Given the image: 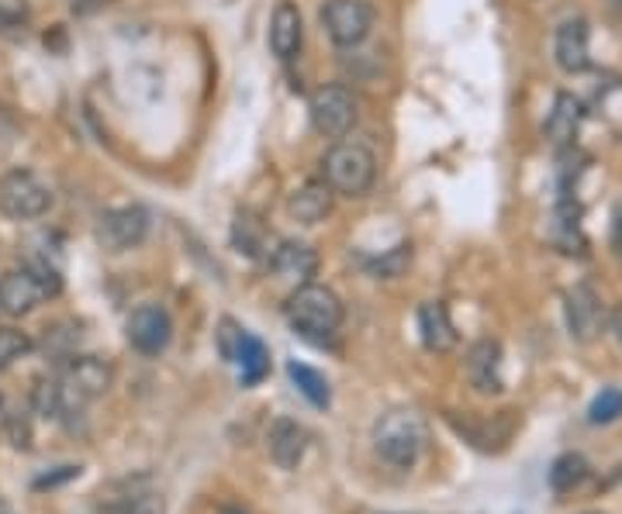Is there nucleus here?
<instances>
[{
	"label": "nucleus",
	"instance_id": "1",
	"mask_svg": "<svg viewBox=\"0 0 622 514\" xmlns=\"http://www.w3.org/2000/svg\"><path fill=\"white\" fill-rule=\"evenodd\" d=\"M429 445V421L411 411V408H395L377 418L374 425V449L384 463L398 470H411Z\"/></svg>",
	"mask_w": 622,
	"mask_h": 514
},
{
	"label": "nucleus",
	"instance_id": "2",
	"mask_svg": "<svg viewBox=\"0 0 622 514\" xmlns=\"http://www.w3.org/2000/svg\"><path fill=\"white\" fill-rule=\"evenodd\" d=\"M287 321L302 339L325 346L343 325V300L322 284H302L287 300Z\"/></svg>",
	"mask_w": 622,
	"mask_h": 514
},
{
	"label": "nucleus",
	"instance_id": "3",
	"mask_svg": "<svg viewBox=\"0 0 622 514\" xmlns=\"http://www.w3.org/2000/svg\"><path fill=\"white\" fill-rule=\"evenodd\" d=\"M322 179L333 194L364 197L377 179V160L360 142H339L322 160Z\"/></svg>",
	"mask_w": 622,
	"mask_h": 514
},
{
	"label": "nucleus",
	"instance_id": "4",
	"mask_svg": "<svg viewBox=\"0 0 622 514\" xmlns=\"http://www.w3.org/2000/svg\"><path fill=\"white\" fill-rule=\"evenodd\" d=\"M59 290H63V277H59L55 266L11 269V274L0 277V311L8 318H21L35 311L45 297H55Z\"/></svg>",
	"mask_w": 622,
	"mask_h": 514
},
{
	"label": "nucleus",
	"instance_id": "5",
	"mask_svg": "<svg viewBox=\"0 0 622 514\" xmlns=\"http://www.w3.org/2000/svg\"><path fill=\"white\" fill-rule=\"evenodd\" d=\"M111 380H114V370L101 356H70L63 377H59V383H63V414L80 411L86 401L108 394Z\"/></svg>",
	"mask_w": 622,
	"mask_h": 514
},
{
	"label": "nucleus",
	"instance_id": "6",
	"mask_svg": "<svg viewBox=\"0 0 622 514\" xmlns=\"http://www.w3.org/2000/svg\"><path fill=\"white\" fill-rule=\"evenodd\" d=\"M49 207H52V191L35 173L14 169L0 179V210H4L8 218L32 222V218H42Z\"/></svg>",
	"mask_w": 622,
	"mask_h": 514
},
{
	"label": "nucleus",
	"instance_id": "7",
	"mask_svg": "<svg viewBox=\"0 0 622 514\" xmlns=\"http://www.w3.org/2000/svg\"><path fill=\"white\" fill-rule=\"evenodd\" d=\"M308 114H312V125L318 135L343 138L353 125H357V97L339 83H325L312 94Z\"/></svg>",
	"mask_w": 622,
	"mask_h": 514
},
{
	"label": "nucleus",
	"instance_id": "8",
	"mask_svg": "<svg viewBox=\"0 0 622 514\" xmlns=\"http://www.w3.org/2000/svg\"><path fill=\"white\" fill-rule=\"evenodd\" d=\"M322 24L339 49L360 45L374 28V4L370 0H325Z\"/></svg>",
	"mask_w": 622,
	"mask_h": 514
},
{
	"label": "nucleus",
	"instance_id": "9",
	"mask_svg": "<svg viewBox=\"0 0 622 514\" xmlns=\"http://www.w3.org/2000/svg\"><path fill=\"white\" fill-rule=\"evenodd\" d=\"M94 235L108 253H129V249L142 246L145 235H150V210L139 204L111 207L98 218Z\"/></svg>",
	"mask_w": 622,
	"mask_h": 514
},
{
	"label": "nucleus",
	"instance_id": "10",
	"mask_svg": "<svg viewBox=\"0 0 622 514\" xmlns=\"http://www.w3.org/2000/svg\"><path fill=\"white\" fill-rule=\"evenodd\" d=\"M125 336H129V346L142 356H160L166 352L170 339H173V321H170V311L163 305H139L132 315H129V325H125Z\"/></svg>",
	"mask_w": 622,
	"mask_h": 514
},
{
	"label": "nucleus",
	"instance_id": "11",
	"mask_svg": "<svg viewBox=\"0 0 622 514\" xmlns=\"http://www.w3.org/2000/svg\"><path fill=\"white\" fill-rule=\"evenodd\" d=\"M564 315H568V328L578 342H595L602 336V328L609 325L602 297L591 290L588 284H578L568 290L564 297Z\"/></svg>",
	"mask_w": 622,
	"mask_h": 514
},
{
	"label": "nucleus",
	"instance_id": "12",
	"mask_svg": "<svg viewBox=\"0 0 622 514\" xmlns=\"http://www.w3.org/2000/svg\"><path fill=\"white\" fill-rule=\"evenodd\" d=\"M271 266L281 280H290V284H308L318 269V253L308 246V241H298V238H284L281 246L271 253Z\"/></svg>",
	"mask_w": 622,
	"mask_h": 514
},
{
	"label": "nucleus",
	"instance_id": "13",
	"mask_svg": "<svg viewBox=\"0 0 622 514\" xmlns=\"http://www.w3.org/2000/svg\"><path fill=\"white\" fill-rule=\"evenodd\" d=\"M118 497L104 504L108 514H163V494L153 487L150 476H135L118 483Z\"/></svg>",
	"mask_w": 622,
	"mask_h": 514
},
{
	"label": "nucleus",
	"instance_id": "14",
	"mask_svg": "<svg viewBox=\"0 0 622 514\" xmlns=\"http://www.w3.org/2000/svg\"><path fill=\"white\" fill-rule=\"evenodd\" d=\"M266 445H271V456L281 470H294L308 452V432L294 418H277L266 432Z\"/></svg>",
	"mask_w": 622,
	"mask_h": 514
},
{
	"label": "nucleus",
	"instance_id": "15",
	"mask_svg": "<svg viewBox=\"0 0 622 514\" xmlns=\"http://www.w3.org/2000/svg\"><path fill=\"white\" fill-rule=\"evenodd\" d=\"M302 42H305V21H302V11L298 4H290V0H281L274 8V18H271V49L277 59H294L302 52Z\"/></svg>",
	"mask_w": 622,
	"mask_h": 514
},
{
	"label": "nucleus",
	"instance_id": "16",
	"mask_svg": "<svg viewBox=\"0 0 622 514\" xmlns=\"http://www.w3.org/2000/svg\"><path fill=\"white\" fill-rule=\"evenodd\" d=\"M467 380L481 394H498L501 390V346L494 339L473 342L467 352Z\"/></svg>",
	"mask_w": 622,
	"mask_h": 514
},
{
	"label": "nucleus",
	"instance_id": "17",
	"mask_svg": "<svg viewBox=\"0 0 622 514\" xmlns=\"http://www.w3.org/2000/svg\"><path fill=\"white\" fill-rule=\"evenodd\" d=\"M557 66L564 73H581L591 63V45H588V24L581 18H571L557 28V42H553Z\"/></svg>",
	"mask_w": 622,
	"mask_h": 514
},
{
	"label": "nucleus",
	"instance_id": "18",
	"mask_svg": "<svg viewBox=\"0 0 622 514\" xmlns=\"http://www.w3.org/2000/svg\"><path fill=\"white\" fill-rule=\"evenodd\" d=\"M333 210V191L325 179H308L298 191L287 197V215L302 225H318L329 218Z\"/></svg>",
	"mask_w": 622,
	"mask_h": 514
},
{
	"label": "nucleus",
	"instance_id": "19",
	"mask_svg": "<svg viewBox=\"0 0 622 514\" xmlns=\"http://www.w3.org/2000/svg\"><path fill=\"white\" fill-rule=\"evenodd\" d=\"M419 331L429 352H450L457 346V328L442 300H426L419 308Z\"/></svg>",
	"mask_w": 622,
	"mask_h": 514
},
{
	"label": "nucleus",
	"instance_id": "20",
	"mask_svg": "<svg viewBox=\"0 0 622 514\" xmlns=\"http://www.w3.org/2000/svg\"><path fill=\"white\" fill-rule=\"evenodd\" d=\"M232 362L239 367V377H243L246 387L259 383L266 373H271V352H266V346L256 336H249V331H243V339H239V346H235Z\"/></svg>",
	"mask_w": 622,
	"mask_h": 514
},
{
	"label": "nucleus",
	"instance_id": "21",
	"mask_svg": "<svg viewBox=\"0 0 622 514\" xmlns=\"http://www.w3.org/2000/svg\"><path fill=\"white\" fill-rule=\"evenodd\" d=\"M578 128H581V104L571 94H560L550 111V121H547V135L557 145H568L578 135Z\"/></svg>",
	"mask_w": 622,
	"mask_h": 514
},
{
	"label": "nucleus",
	"instance_id": "22",
	"mask_svg": "<svg viewBox=\"0 0 622 514\" xmlns=\"http://www.w3.org/2000/svg\"><path fill=\"white\" fill-rule=\"evenodd\" d=\"M588 473H591V466L581 452H564V456H557L550 466V487H553V494H571L588 480Z\"/></svg>",
	"mask_w": 622,
	"mask_h": 514
},
{
	"label": "nucleus",
	"instance_id": "23",
	"mask_svg": "<svg viewBox=\"0 0 622 514\" xmlns=\"http://www.w3.org/2000/svg\"><path fill=\"white\" fill-rule=\"evenodd\" d=\"M232 241H235V249L253 259L266 256V228L253 210H239V218L232 225Z\"/></svg>",
	"mask_w": 622,
	"mask_h": 514
},
{
	"label": "nucleus",
	"instance_id": "24",
	"mask_svg": "<svg viewBox=\"0 0 622 514\" xmlns=\"http://www.w3.org/2000/svg\"><path fill=\"white\" fill-rule=\"evenodd\" d=\"M287 377H290L294 383H298V390H302V394H305L315 408H329L333 390H329V380H325L318 370L305 367V362H290V367H287Z\"/></svg>",
	"mask_w": 622,
	"mask_h": 514
},
{
	"label": "nucleus",
	"instance_id": "25",
	"mask_svg": "<svg viewBox=\"0 0 622 514\" xmlns=\"http://www.w3.org/2000/svg\"><path fill=\"white\" fill-rule=\"evenodd\" d=\"M32 411L39 418H63V383L39 380L32 390Z\"/></svg>",
	"mask_w": 622,
	"mask_h": 514
},
{
	"label": "nucleus",
	"instance_id": "26",
	"mask_svg": "<svg viewBox=\"0 0 622 514\" xmlns=\"http://www.w3.org/2000/svg\"><path fill=\"white\" fill-rule=\"evenodd\" d=\"M77 339H80V328H77V325H52V328H45L42 349H45V356L67 362V359L73 356Z\"/></svg>",
	"mask_w": 622,
	"mask_h": 514
},
{
	"label": "nucleus",
	"instance_id": "27",
	"mask_svg": "<svg viewBox=\"0 0 622 514\" xmlns=\"http://www.w3.org/2000/svg\"><path fill=\"white\" fill-rule=\"evenodd\" d=\"M622 414V390L619 387H605L602 394L591 401L588 408V421L591 425H609V421H615Z\"/></svg>",
	"mask_w": 622,
	"mask_h": 514
},
{
	"label": "nucleus",
	"instance_id": "28",
	"mask_svg": "<svg viewBox=\"0 0 622 514\" xmlns=\"http://www.w3.org/2000/svg\"><path fill=\"white\" fill-rule=\"evenodd\" d=\"M35 349V342L18 328H0V367H11V362L24 359Z\"/></svg>",
	"mask_w": 622,
	"mask_h": 514
},
{
	"label": "nucleus",
	"instance_id": "29",
	"mask_svg": "<svg viewBox=\"0 0 622 514\" xmlns=\"http://www.w3.org/2000/svg\"><path fill=\"white\" fill-rule=\"evenodd\" d=\"M408 259H411V249H408V246H398V253H391L388 259L377 263V274H380V277H398Z\"/></svg>",
	"mask_w": 622,
	"mask_h": 514
},
{
	"label": "nucleus",
	"instance_id": "30",
	"mask_svg": "<svg viewBox=\"0 0 622 514\" xmlns=\"http://www.w3.org/2000/svg\"><path fill=\"white\" fill-rule=\"evenodd\" d=\"M8 435H11L14 449H32V429H28L24 418H18V414L8 418Z\"/></svg>",
	"mask_w": 622,
	"mask_h": 514
},
{
	"label": "nucleus",
	"instance_id": "31",
	"mask_svg": "<svg viewBox=\"0 0 622 514\" xmlns=\"http://www.w3.org/2000/svg\"><path fill=\"white\" fill-rule=\"evenodd\" d=\"M73 476H80V466H59V473H49V476H39V480H35V491L55 487V483L73 480Z\"/></svg>",
	"mask_w": 622,
	"mask_h": 514
},
{
	"label": "nucleus",
	"instance_id": "32",
	"mask_svg": "<svg viewBox=\"0 0 622 514\" xmlns=\"http://www.w3.org/2000/svg\"><path fill=\"white\" fill-rule=\"evenodd\" d=\"M24 18V0H0V21L14 24Z\"/></svg>",
	"mask_w": 622,
	"mask_h": 514
},
{
	"label": "nucleus",
	"instance_id": "33",
	"mask_svg": "<svg viewBox=\"0 0 622 514\" xmlns=\"http://www.w3.org/2000/svg\"><path fill=\"white\" fill-rule=\"evenodd\" d=\"M104 4H111V0H73L77 11H98V8H104Z\"/></svg>",
	"mask_w": 622,
	"mask_h": 514
},
{
	"label": "nucleus",
	"instance_id": "34",
	"mask_svg": "<svg viewBox=\"0 0 622 514\" xmlns=\"http://www.w3.org/2000/svg\"><path fill=\"white\" fill-rule=\"evenodd\" d=\"M609 325H612V331H615V339L622 342V305L612 311V318H609Z\"/></svg>",
	"mask_w": 622,
	"mask_h": 514
},
{
	"label": "nucleus",
	"instance_id": "35",
	"mask_svg": "<svg viewBox=\"0 0 622 514\" xmlns=\"http://www.w3.org/2000/svg\"><path fill=\"white\" fill-rule=\"evenodd\" d=\"M615 246H622V207H619V215H615Z\"/></svg>",
	"mask_w": 622,
	"mask_h": 514
},
{
	"label": "nucleus",
	"instance_id": "36",
	"mask_svg": "<svg viewBox=\"0 0 622 514\" xmlns=\"http://www.w3.org/2000/svg\"><path fill=\"white\" fill-rule=\"evenodd\" d=\"M605 4H609L612 14H622V0H605Z\"/></svg>",
	"mask_w": 622,
	"mask_h": 514
},
{
	"label": "nucleus",
	"instance_id": "37",
	"mask_svg": "<svg viewBox=\"0 0 622 514\" xmlns=\"http://www.w3.org/2000/svg\"><path fill=\"white\" fill-rule=\"evenodd\" d=\"M0 514H14V507L8 501H0Z\"/></svg>",
	"mask_w": 622,
	"mask_h": 514
},
{
	"label": "nucleus",
	"instance_id": "38",
	"mask_svg": "<svg viewBox=\"0 0 622 514\" xmlns=\"http://www.w3.org/2000/svg\"><path fill=\"white\" fill-rule=\"evenodd\" d=\"M222 514H249V511H243V507H225Z\"/></svg>",
	"mask_w": 622,
	"mask_h": 514
},
{
	"label": "nucleus",
	"instance_id": "39",
	"mask_svg": "<svg viewBox=\"0 0 622 514\" xmlns=\"http://www.w3.org/2000/svg\"><path fill=\"white\" fill-rule=\"evenodd\" d=\"M588 514H602V511H588Z\"/></svg>",
	"mask_w": 622,
	"mask_h": 514
}]
</instances>
